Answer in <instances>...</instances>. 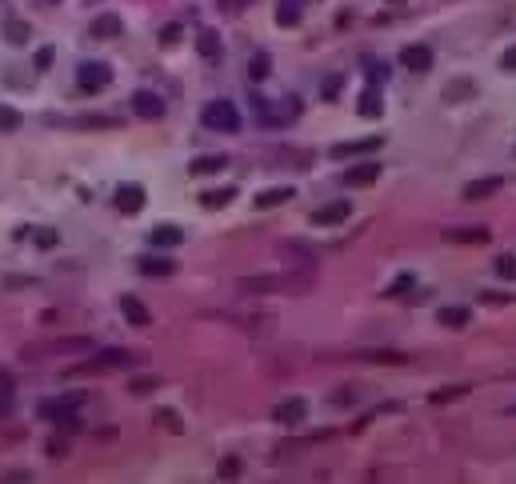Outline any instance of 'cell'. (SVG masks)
<instances>
[{
  "label": "cell",
  "mask_w": 516,
  "mask_h": 484,
  "mask_svg": "<svg viewBox=\"0 0 516 484\" xmlns=\"http://www.w3.org/2000/svg\"><path fill=\"white\" fill-rule=\"evenodd\" d=\"M472 388L468 384H445V388H436L432 393V404H448V400H460V396H468Z\"/></svg>",
  "instance_id": "cell-35"
},
{
  "label": "cell",
  "mask_w": 516,
  "mask_h": 484,
  "mask_svg": "<svg viewBox=\"0 0 516 484\" xmlns=\"http://www.w3.org/2000/svg\"><path fill=\"white\" fill-rule=\"evenodd\" d=\"M256 116L260 124H273V128H284V124L300 121V101L296 96H280V101H264V96H253Z\"/></svg>",
  "instance_id": "cell-2"
},
{
  "label": "cell",
  "mask_w": 516,
  "mask_h": 484,
  "mask_svg": "<svg viewBox=\"0 0 516 484\" xmlns=\"http://www.w3.org/2000/svg\"><path fill=\"white\" fill-rule=\"evenodd\" d=\"M144 201H148V192H144L141 184H121V188H116V208H121L124 216H136V212L144 208Z\"/></svg>",
  "instance_id": "cell-12"
},
{
  "label": "cell",
  "mask_w": 516,
  "mask_h": 484,
  "mask_svg": "<svg viewBox=\"0 0 516 484\" xmlns=\"http://www.w3.org/2000/svg\"><path fill=\"white\" fill-rule=\"evenodd\" d=\"M280 256H284V264L288 268H300V273H313L316 264H320V256H316V248H308V244H284L280 248Z\"/></svg>",
  "instance_id": "cell-8"
},
{
  "label": "cell",
  "mask_w": 516,
  "mask_h": 484,
  "mask_svg": "<svg viewBox=\"0 0 516 484\" xmlns=\"http://www.w3.org/2000/svg\"><path fill=\"white\" fill-rule=\"evenodd\" d=\"M152 420L161 424V428H168V433H184V420H181V413H176V408H156V413H152Z\"/></svg>",
  "instance_id": "cell-34"
},
{
  "label": "cell",
  "mask_w": 516,
  "mask_h": 484,
  "mask_svg": "<svg viewBox=\"0 0 516 484\" xmlns=\"http://www.w3.org/2000/svg\"><path fill=\"white\" fill-rule=\"evenodd\" d=\"M445 241H456V244H485V241H488V228H485V224H472V228H448Z\"/></svg>",
  "instance_id": "cell-21"
},
{
  "label": "cell",
  "mask_w": 516,
  "mask_h": 484,
  "mask_svg": "<svg viewBox=\"0 0 516 484\" xmlns=\"http://www.w3.org/2000/svg\"><path fill=\"white\" fill-rule=\"evenodd\" d=\"M236 201V188L228 184V188H208V192H201V204L204 208H224V204H233Z\"/></svg>",
  "instance_id": "cell-28"
},
{
  "label": "cell",
  "mask_w": 516,
  "mask_h": 484,
  "mask_svg": "<svg viewBox=\"0 0 516 484\" xmlns=\"http://www.w3.org/2000/svg\"><path fill=\"white\" fill-rule=\"evenodd\" d=\"M268 76H273V56H268V52H256L253 61H248V81L264 84Z\"/></svg>",
  "instance_id": "cell-26"
},
{
  "label": "cell",
  "mask_w": 516,
  "mask_h": 484,
  "mask_svg": "<svg viewBox=\"0 0 516 484\" xmlns=\"http://www.w3.org/2000/svg\"><path fill=\"white\" fill-rule=\"evenodd\" d=\"M224 168H228V156H221V152H213V156H196V161L188 164L193 176H213V172H224Z\"/></svg>",
  "instance_id": "cell-19"
},
{
  "label": "cell",
  "mask_w": 516,
  "mask_h": 484,
  "mask_svg": "<svg viewBox=\"0 0 516 484\" xmlns=\"http://www.w3.org/2000/svg\"><path fill=\"white\" fill-rule=\"evenodd\" d=\"M393 4H396V0H393Z\"/></svg>",
  "instance_id": "cell-54"
},
{
  "label": "cell",
  "mask_w": 516,
  "mask_h": 484,
  "mask_svg": "<svg viewBox=\"0 0 516 484\" xmlns=\"http://www.w3.org/2000/svg\"><path fill=\"white\" fill-rule=\"evenodd\" d=\"M201 124L213 128V132H236L241 128V112H236L228 101H208L201 109Z\"/></svg>",
  "instance_id": "cell-4"
},
{
  "label": "cell",
  "mask_w": 516,
  "mask_h": 484,
  "mask_svg": "<svg viewBox=\"0 0 516 484\" xmlns=\"http://www.w3.org/2000/svg\"><path fill=\"white\" fill-rule=\"evenodd\" d=\"M336 92H340V76H333V81H328V84H324V96H328V101H333V96H336Z\"/></svg>",
  "instance_id": "cell-52"
},
{
  "label": "cell",
  "mask_w": 516,
  "mask_h": 484,
  "mask_svg": "<svg viewBox=\"0 0 516 484\" xmlns=\"http://www.w3.org/2000/svg\"><path fill=\"white\" fill-rule=\"evenodd\" d=\"M76 84H81V92H104L112 84V64L84 61L81 69H76Z\"/></svg>",
  "instance_id": "cell-5"
},
{
  "label": "cell",
  "mask_w": 516,
  "mask_h": 484,
  "mask_svg": "<svg viewBox=\"0 0 516 484\" xmlns=\"http://www.w3.org/2000/svg\"><path fill=\"white\" fill-rule=\"evenodd\" d=\"M333 400H336V404H353V400H356V388H340Z\"/></svg>",
  "instance_id": "cell-50"
},
{
  "label": "cell",
  "mask_w": 516,
  "mask_h": 484,
  "mask_svg": "<svg viewBox=\"0 0 516 484\" xmlns=\"http://www.w3.org/2000/svg\"><path fill=\"white\" fill-rule=\"evenodd\" d=\"M92 341L88 336H61V341H52V353H88Z\"/></svg>",
  "instance_id": "cell-31"
},
{
  "label": "cell",
  "mask_w": 516,
  "mask_h": 484,
  "mask_svg": "<svg viewBox=\"0 0 516 484\" xmlns=\"http://www.w3.org/2000/svg\"><path fill=\"white\" fill-rule=\"evenodd\" d=\"M413 284H416V276H413V273L396 276V281H393V284H388V288H385V296H388V301H393V296H405L408 288H413Z\"/></svg>",
  "instance_id": "cell-42"
},
{
  "label": "cell",
  "mask_w": 516,
  "mask_h": 484,
  "mask_svg": "<svg viewBox=\"0 0 516 484\" xmlns=\"http://www.w3.org/2000/svg\"><path fill=\"white\" fill-rule=\"evenodd\" d=\"M348 216H353V204H348V201H333V204H324V208H316L308 221L320 224V228H333V224H344Z\"/></svg>",
  "instance_id": "cell-9"
},
{
  "label": "cell",
  "mask_w": 516,
  "mask_h": 484,
  "mask_svg": "<svg viewBox=\"0 0 516 484\" xmlns=\"http://www.w3.org/2000/svg\"><path fill=\"white\" fill-rule=\"evenodd\" d=\"M385 144V136H365V141H344L333 144V161H348V156H365V152H376Z\"/></svg>",
  "instance_id": "cell-13"
},
{
  "label": "cell",
  "mask_w": 516,
  "mask_h": 484,
  "mask_svg": "<svg viewBox=\"0 0 516 484\" xmlns=\"http://www.w3.org/2000/svg\"><path fill=\"white\" fill-rule=\"evenodd\" d=\"M0 32H4V41H9V44H29L32 41V29L24 21H12V16L0 24Z\"/></svg>",
  "instance_id": "cell-27"
},
{
  "label": "cell",
  "mask_w": 516,
  "mask_h": 484,
  "mask_svg": "<svg viewBox=\"0 0 516 484\" xmlns=\"http://www.w3.org/2000/svg\"><path fill=\"white\" fill-rule=\"evenodd\" d=\"M276 164H296V168H308L313 164V152H276Z\"/></svg>",
  "instance_id": "cell-41"
},
{
  "label": "cell",
  "mask_w": 516,
  "mask_h": 484,
  "mask_svg": "<svg viewBox=\"0 0 516 484\" xmlns=\"http://www.w3.org/2000/svg\"><path fill=\"white\" fill-rule=\"evenodd\" d=\"M148 241L156 244V248H172V244H181V241H184V232L176 228V224H156V228L148 232Z\"/></svg>",
  "instance_id": "cell-23"
},
{
  "label": "cell",
  "mask_w": 516,
  "mask_h": 484,
  "mask_svg": "<svg viewBox=\"0 0 516 484\" xmlns=\"http://www.w3.org/2000/svg\"><path fill=\"white\" fill-rule=\"evenodd\" d=\"M21 121H24V116L12 109V104H0V132H16V128H21Z\"/></svg>",
  "instance_id": "cell-38"
},
{
  "label": "cell",
  "mask_w": 516,
  "mask_h": 484,
  "mask_svg": "<svg viewBox=\"0 0 516 484\" xmlns=\"http://www.w3.org/2000/svg\"><path fill=\"white\" fill-rule=\"evenodd\" d=\"M196 49H201V56L204 61H216L221 56V36H216V29H201V36H196Z\"/></svg>",
  "instance_id": "cell-30"
},
{
  "label": "cell",
  "mask_w": 516,
  "mask_h": 484,
  "mask_svg": "<svg viewBox=\"0 0 516 484\" xmlns=\"http://www.w3.org/2000/svg\"><path fill=\"white\" fill-rule=\"evenodd\" d=\"M356 109H360V116H368V121H373V116H380V112H385V96H380V89H373V84H368V89L356 96Z\"/></svg>",
  "instance_id": "cell-18"
},
{
  "label": "cell",
  "mask_w": 516,
  "mask_h": 484,
  "mask_svg": "<svg viewBox=\"0 0 516 484\" xmlns=\"http://www.w3.org/2000/svg\"><path fill=\"white\" fill-rule=\"evenodd\" d=\"M496 276H500V281H516V256L512 253H505V256H496Z\"/></svg>",
  "instance_id": "cell-40"
},
{
  "label": "cell",
  "mask_w": 516,
  "mask_h": 484,
  "mask_svg": "<svg viewBox=\"0 0 516 484\" xmlns=\"http://www.w3.org/2000/svg\"><path fill=\"white\" fill-rule=\"evenodd\" d=\"M136 268H141L144 276H172V273H176V264H172L168 256H141Z\"/></svg>",
  "instance_id": "cell-20"
},
{
  "label": "cell",
  "mask_w": 516,
  "mask_h": 484,
  "mask_svg": "<svg viewBox=\"0 0 516 484\" xmlns=\"http://www.w3.org/2000/svg\"><path fill=\"white\" fill-rule=\"evenodd\" d=\"M49 64H52V49H41V52H36V69H49Z\"/></svg>",
  "instance_id": "cell-51"
},
{
  "label": "cell",
  "mask_w": 516,
  "mask_h": 484,
  "mask_svg": "<svg viewBox=\"0 0 516 484\" xmlns=\"http://www.w3.org/2000/svg\"><path fill=\"white\" fill-rule=\"evenodd\" d=\"M69 128H116V116H76V121H64Z\"/></svg>",
  "instance_id": "cell-33"
},
{
  "label": "cell",
  "mask_w": 516,
  "mask_h": 484,
  "mask_svg": "<svg viewBox=\"0 0 516 484\" xmlns=\"http://www.w3.org/2000/svg\"><path fill=\"white\" fill-rule=\"evenodd\" d=\"M12 393H16V384H12V376L9 373H0V416H9L12 413Z\"/></svg>",
  "instance_id": "cell-36"
},
{
  "label": "cell",
  "mask_w": 516,
  "mask_h": 484,
  "mask_svg": "<svg viewBox=\"0 0 516 484\" xmlns=\"http://www.w3.org/2000/svg\"><path fill=\"white\" fill-rule=\"evenodd\" d=\"M132 364H136V353H128V348H96L81 373H96V368H101V373L104 368H132Z\"/></svg>",
  "instance_id": "cell-6"
},
{
  "label": "cell",
  "mask_w": 516,
  "mask_h": 484,
  "mask_svg": "<svg viewBox=\"0 0 516 484\" xmlns=\"http://www.w3.org/2000/svg\"><path fill=\"white\" fill-rule=\"evenodd\" d=\"M400 64H405L408 72H416V76H425V72L432 69V49H428V44H408V49L400 52Z\"/></svg>",
  "instance_id": "cell-11"
},
{
  "label": "cell",
  "mask_w": 516,
  "mask_h": 484,
  "mask_svg": "<svg viewBox=\"0 0 516 484\" xmlns=\"http://www.w3.org/2000/svg\"><path fill=\"white\" fill-rule=\"evenodd\" d=\"M216 473H221L224 480H233V476H241V460H236V456H224V460H221V468H216Z\"/></svg>",
  "instance_id": "cell-44"
},
{
  "label": "cell",
  "mask_w": 516,
  "mask_h": 484,
  "mask_svg": "<svg viewBox=\"0 0 516 484\" xmlns=\"http://www.w3.org/2000/svg\"><path fill=\"white\" fill-rule=\"evenodd\" d=\"M121 32H124V21L116 12H101V16L92 21V36H96V41H112V36H121Z\"/></svg>",
  "instance_id": "cell-16"
},
{
  "label": "cell",
  "mask_w": 516,
  "mask_h": 484,
  "mask_svg": "<svg viewBox=\"0 0 516 484\" xmlns=\"http://www.w3.org/2000/svg\"><path fill=\"white\" fill-rule=\"evenodd\" d=\"M376 176H380V164L376 161H360V164H353V168L344 172L340 181L348 184V188H365V184H373Z\"/></svg>",
  "instance_id": "cell-14"
},
{
  "label": "cell",
  "mask_w": 516,
  "mask_h": 484,
  "mask_svg": "<svg viewBox=\"0 0 516 484\" xmlns=\"http://www.w3.org/2000/svg\"><path fill=\"white\" fill-rule=\"evenodd\" d=\"M500 69H505V72H516V44L505 52V56H500Z\"/></svg>",
  "instance_id": "cell-48"
},
{
  "label": "cell",
  "mask_w": 516,
  "mask_h": 484,
  "mask_svg": "<svg viewBox=\"0 0 516 484\" xmlns=\"http://www.w3.org/2000/svg\"><path fill=\"white\" fill-rule=\"evenodd\" d=\"M0 480H32V473H24V468H12V473H0Z\"/></svg>",
  "instance_id": "cell-49"
},
{
  "label": "cell",
  "mask_w": 516,
  "mask_h": 484,
  "mask_svg": "<svg viewBox=\"0 0 516 484\" xmlns=\"http://www.w3.org/2000/svg\"><path fill=\"white\" fill-rule=\"evenodd\" d=\"M304 416H308V400L304 396H288V400L273 404V420L280 428H296V424H304Z\"/></svg>",
  "instance_id": "cell-7"
},
{
  "label": "cell",
  "mask_w": 516,
  "mask_h": 484,
  "mask_svg": "<svg viewBox=\"0 0 516 484\" xmlns=\"http://www.w3.org/2000/svg\"><path fill=\"white\" fill-rule=\"evenodd\" d=\"M44 4H61V0H44Z\"/></svg>",
  "instance_id": "cell-53"
},
{
  "label": "cell",
  "mask_w": 516,
  "mask_h": 484,
  "mask_svg": "<svg viewBox=\"0 0 516 484\" xmlns=\"http://www.w3.org/2000/svg\"><path fill=\"white\" fill-rule=\"evenodd\" d=\"M368 361H380V364H408L413 356L408 353H396V348H376V353H365Z\"/></svg>",
  "instance_id": "cell-37"
},
{
  "label": "cell",
  "mask_w": 516,
  "mask_h": 484,
  "mask_svg": "<svg viewBox=\"0 0 516 484\" xmlns=\"http://www.w3.org/2000/svg\"><path fill=\"white\" fill-rule=\"evenodd\" d=\"M296 196V188L293 184H276V188H264V192H256V208H280V204H288Z\"/></svg>",
  "instance_id": "cell-15"
},
{
  "label": "cell",
  "mask_w": 516,
  "mask_h": 484,
  "mask_svg": "<svg viewBox=\"0 0 516 484\" xmlns=\"http://www.w3.org/2000/svg\"><path fill=\"white\" fill-rule=\"evenodd\" d=\"M216 4H221V12H224V16H236V12H244V9H248V0H216Z\"/></svg>",
  "instance_id": "cell-45"
},
{
  "label": "cell",
  "mask_w": 516,
  "mask_h": 484,
  "mask_svg": "<svg viewBox=\"0 0 516 484\" xmlns=\"http://www.w3.org/2000/svg\"><path fill=\"white\" fill-rule=\"evenodd\" d=\"M36 244H41V248H52V244H56V232H52V228H41V232H36Z\"/></svg>",
  "instance_id": "cell-47"
},
{
  "label": "cell",
  "mask_w": 516,
  "mask_h": 484,
  "mask_svg": "<svg viewBox=\"0 0 516 484\" xmlns=\"http://www.w3.org/2000/svg\"><path fill=\"white\" fill-rule=\"evenodd\" d=\"M500 176H485V181H472L465 184V201H485V196H492V192H500Z\"/></svg>",
  "instance_id": "cell-22"
},
{
  "label": "cell",
  "mask_w": 516,
  "mask_h": 484,
  "mask_svg": "<svg viewBox=\"0 0 516 484\" xmlns=\"http://www.w3.org/2000/svg\"><path fill=\"white\" fill-rule=\"evenodd\" d=\"M81 404H84V396H81V393H72V396H56V400H44L41 408H36V413H41L44 420H52L56 428H61V433H64V428L72 433V428H81V416H76V408H81Z\"/></svg>",
  "instance_id": "cell-3"
},
{
  "label": "cell",
  "mask_w": 516,
  "mask_h": 484,
  "mask_svg": "<svg viewBox=\"0 0 516 484\" xmlns=\"http://www.w3.org/2000/svg\"><path fill=\"white\" fill-rule=\"evenodd\" d=\"M132 109H136V116H144V121H161L164 116V101L156 96V92H148V89L132 92Z\"/></svg>",
  "instance_id": "cell-10"
},
{
  "label": "cell",
  "mask_w": 516,
  "mask_h": 484,
  "mask_svg": "<svg viewBox=\"0 0 516 484\" xmlns=\"http://www.w3.org/2000/svg\"><path fill=\"white\" fill-rule=\"evenodd\" d=\"M436 321L445 324V328H468L472 313H468L465 304H452V308H440V313H436Z\"/></svg>",
  "instance_id": "cell-25"
},
{
  "label": "cell",
  "mask_w": 516,
  "mask_h": 484,
  "mask_svg": "<svg viewBox=\"0 0 516 484\" xmlns=\"http://www.w3.org/2000/svg\"><path fill=\"white\" fill-rule=\"evenodd\" d=\"M276 24H280V29H296V24H300V0H280Z\"/></svg>",
  "instance_id": "cell-29"
},
{
  "label": "cell",
  "mask_w": 516,
  "mask_h": 484,
  "mask_svg": "<svg viewBox=\"0 0 516 484\" xmlns=\"http://www.w3.org/2000/svg\"><path fill=\"white\" fill-rule=\"evenodd\" d=\"M316 288L313 273H300V268H280V273L268 276H241L236 281V293L244 296H308Z\"/></svg>",
  "instance_id": "cell-1"
},
{
  "label": "cell",
  "mask_w": 516,
  "mask_h": 484,
  "mask_svg": "<svg viewBox=\"0 0 516 484\" xmlns=\"http://www.w3.org/2000/svg\"><path fill=\"white\" fill-rule=\"evenodd\" d=\"M365 72H368V84H373V89H380V84L388 81V64L385 61H376V56H365Z\"/></svg>",
  "instance_id": "cell-32"
},
{
  "label": "cell",
  "mask_w": 516,
  "mask_h": 484,
  "mask_svg": "<svg viewBox=\"0 0 516 484\" xmlns=\"http://www.w3.org/2000/svg\"><path fill=\"white\" fill-rule=\"evenodd\" d=\"M121 313L128 324H136V328H148L152 324V313L144 308V301H136V296H121Z\"/></svg>",
  "instance_id": "cell-17"
},
{
  "label": "cell",
  "mask_w": 516,
  "mask_h": 484,
  "mask_svg": "<svg viewBox=\"0 0 516 484\" xmlns=\"http://www.w3.org/2000/svg\"><path fill=\"white\" fill-rule=\"evenodd\" d=\"M156 388H161V376H132L128 380V393H136V396L156 393Z\"/></svg>",
  "instance_id": "cell-39"
},
{
  "label": "cell",
  "mask_w": 516,
  "mask_h": 484,
  "mask_svg": "<svg viewBox=\"0 0 516 484\" xmlns=\"http://www.w3.org/2000/svg\"><path fill=\"white\" fill-rule=\"evenodd\" d=\"M184 36V29L176 21H168V24H161V44H176Z\"/></svg>",
  "instance_id": "cell-43"
},
{
  "label": "cell",
  "mask_w": 516,
  "mask_h": 484,
  "mask_svg": "<svg viewBox=\"0 0 516 484\" xmlns=\"http://www.w3.org/2000/svg\"><path fill=\"white\" fill-rule=\"evenodd\" d=\"M472 92H476V81H472V76H456V81L445 89V104H460V101H468Z\"/></svg>",
  "instance_id": "cell-24"
},
{
  "label": "cell",
  "mask_w": 516,
  "mask_h": 484,
  "mask_svg": "<svg viewBox=\"0 0 516 484\" xmlns=\"http://www.w3.org/2000/svg\"><path fill=\"white\" fill-rule=\"evenodd\" d=\"M49 456H56V460L69 456V440H64V436H52V440H49Z\"/></svg>",
  "instance_id": "cell-46"
}]
</instances>
